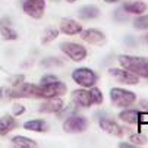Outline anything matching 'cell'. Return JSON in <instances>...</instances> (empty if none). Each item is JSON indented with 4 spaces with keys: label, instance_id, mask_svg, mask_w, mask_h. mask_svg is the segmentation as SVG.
Segmentation results:
<instances>
[{
    "label": "cell",
    "instance_id": "1",
    "mask_svg": "<svg viewBox=\"0 0 148 148\" xmlns=\"http://www.w3.org/2000/svg\"><path fill=\"white\" fill-rule=\"evenodd\" d=\"M120 68H125L135 73L139 78L148 79V57L144 56H131V54H120L117 57Z\"/></svg>",
    "mask_w": 148,
    "mask_h": 148
},
{
    "label": "cell",
    "instance_id": "2",
    "mask_svg": "<svg viewBox=\"0 0 148 148\" xmlns=\"http://www.w3.org/2000/svg\"><path fill=\"white\" fill-rule=\"evenodd\" d=\"M110 101L119 109H126L136 103V94L122 87H113L110 90Z\"/></svg>",
    "mask_w": 148,
    "mask_h": 148
},
{
    "label": "cell",
    "instance_id": "3",
    "mask_svg": "<svg viewBox=\"0 0 148 148\" xmlns=\"http://www.w3.org/2000/svg\"><path fill=\"white\" fill-rule=\"evenodd\" d=\"M71 78L81 88H91L98 81V75L91 68H85V66L73 69L71 73Z\"/></svg>",
    "mask_w": 148,
    "mask_h": 148
},
{
    "label": "cell",
    "instance_id": "4",
    "mask_svg": "<svg viewBox=\"0 0 148 148\" xmlns=\"http://www.w3.org/2000/svg\"><path fill=\"white\" fill-rule=\"evenodd\" d=\"M59 49L63 54H66L72 62H76V63L85 60L88 56L87 49L79 43H73V41H63V43H60Z\"/></svg>",
    "mask_w": 148,
    "mask_h": 148
},
{
    "label": "cell",
    "instance_id": "5",
    "mask_svg": "<svg viewBox=\"0 0 148 148\" xmlns=\"http://www.w3.org/2000/svg\"><path fill=\"white\" fill-rule=\"evenodd\" d=\"M88 119L82 114H71L66 116L63 122V131L66 134H82L88 129Z\"/></svg>",
    "mask_w": 148,
    "mask_h": 148
},
{
    "label": "cell",
    "instance_id": "6",
    "mask_svg": "<svg viewBox=\"0 0 148 148\" xmlns=\"http://www.w3.org/2000/svg\"><path fill=\"white\" fill-rule=\"evenodd\" d=\"M12 98H41L40 85L29 82H22L16 87H12Z\"/></svg>",
    "mask_w": 148,
    "mask_h": 148
},
{
    "label": "cell",
    "instance_id": "7",
    "mask_svg": "<svg viewBox=\"0 0 148 148\" xmlns=\"http://www.w3.org/2000/svg\"><path fill=\"white\" fill-rule=\"evenodd\" d=\"M40 92L41 98H53V97H62L68 92V85L62 81H54L50 84H40Z\"/></svg>",
    "mask_w": 148,
    "mask_h": 148
},
{
    "label": "cell",
    "instance_id": "8",
    "mask_svg": "<svg viewBox=\"0 0 148 148\" xmlns=\"http://www.w3.org/2000/svg\"><path fill=\"white\" fill-rule=\"evenodd\" d=\"M107 73L113 79H116L119 84H123V85H138L141 79L139 76H136L135 73H132L131 71L125 68H110Z\"/></svg>",
    "mask_w": 148,
    "mask_h": 148
},
{
    "label": "cell",
    "instance_id": "9",
    "mask_svg": "<svg viewBox=\"0 0 148 148\" xmlns=\"http://www.w3.org/2000/svg\"><path fill=\"white\" fill-rule=\"evenodd\" d=\"M46 10V0H22V12L32 18L41 19Z\"/></svg>",
    "mask_w": 148,
    "mask_h": 148
},
{
    "label": "cell",
    "instance_id": "10",
    "mask_svg": "<svg viewBox=\"0 0 148 148\" xmlns=\"http://www.w3.org/2000/svg\"><path fill=\"white\" fill-rule=\"evenodd\" d=\"M81 35V40L85 41L87 44H91V46H104L107 38H106V34L97 28H87V29H82V32L79 34Z\"/></svg>",
    "mask_w": 148,
    "mask_h": 148
},
{
    "label": "cell",
    "instance_id": "11",
    "mask_svg": "<svg viewBox=\"0 0 148 148\" xmlns=\"http://www.w3.org/2000/svg\"><path fill=\"white\" fill-rule=\"evenodd\" d=\"M65 107H66V104L62 100V97H53V98H46L41 103L38 107V112L49 113V114H59V113H62V110Z\"/></svg>",
    "mask_w": 148,
    "mask_h": 148
},
{
    "label": "cell",
    "instance_id": "12",
    "mask_svg": "<svg viewBox=\"0 0 148 148\" xmlns=\"http://www.w3.org/2000/svg\"><path fill=\"white\" fill-rule=\"evenodd\" d=\"M71 100H72V104L73 106L81 107V109H90L91 106L94 104L92 97H91V92H90L88 88H79V90L72 91Z\"/></svg>",
    "mask_w": 148,
    "mask_h": 148
},
{
    "label": "cell",
    "instance_id": "13",
    "mask_svg": "<svg viewBox=\"0 0 148 148\" xmlns=\"http://www.w3.org/2000/svg\"><path fill=\"white\" fill-rule=\"evenodd\" d=\"M82 24L71 18H63L59 24V31L65 35H79L82 32Z\"/></svg>",
    "mask_w": 148,
    "mask_h": 148
},
{
    "label": "cell",
    "instance_id": "14",
    "mask_svg": "<svg viewBox=\"0 0 148 148\" xmlns=\"http://www.w3.org/2000/svg\"><path fill=\"white\" fill-rule=\"evenodd\" d=\"M98 125H100V128H101L106 134H109V135H113V136L120 138V136H123V134H125V128H123V126H120V125H119L116 120H113V119L103 117V119L98 122Z\"/></svg>",
    "mask_w": 148,
    "mask_h": 148
},
{
    "label": "cell",
    "instance_id": "15",
    "mask_svg": "<svg viewBox=\"0 0 148 148\" xmlns=\"http://www.w3.org/2000/svg\"><path fill=\"white\" fill-rule=\"evenodd\" d=\"M148 9V5L142 0H128L122 5V10L128 15H142Z\"/></svg>",
    "mask_w": 148,
    "mask_h": 148
},
{
    "label": "cell",
    "instance_id": "16",
    "mask_svg": "<svg viewBox=\"0 0 148 148\" xmlns=\"http://www.w3.org/2000/svg\"><path fill=\"white\" fill-rule=\"evenodd\" d=\"M0 35L6 41H15L19 38V34L12 28V21L9 18L0 19Z\"/></svg>",
    "mask_w": 148,
    "mask_h": 148
},
{
    "label": "cell",
    "instance_id": "17",
    "mask_svg": "<svg viewBox=\"0 0 148 148\" xmlns=\"http://www.w3.org/2000/svg\"><path fill=\"white\" fill-rule=\"evenodd\" d=\"M19 126V122L15 119L13 114H5L0 117V136H6L9 132L16 129Z\"/></svg>",
    "mask_w": 148,
    "mask_h": 148
},
{
    "label": "cell",
    "instance_id": "18",
    "mask_svg": "<svg viewBox=\"0 0 148 148\" xmlns=\"http://www.w3.org/2000/svg\"><path fill=\"white\" fill-rule=\"evenodd\" d=\"M100 15L101 12L98 6L95 5H84L78 9V18L82 21H92V19H97Z\"/></svg>",
    "mask_w": 148,
    "mask_h": 148
},
{
    "label": "cell",
    "instance_id": "19",
    "mask_svg": "<svg viewBox=\"0 0 148 148\" xmlns=\"http://www.w3.org/2000/svg\"><path fill=\"white\" fill-rule=\"evenodd\" d=\"M22 128L25 131H29V132H37V134H43V132H47L49 131V125L46 120L43 119H31V120H27Z\"/></svg>",
    "mask_w": 148,
    "mask_h": 148
},
{
    "label": "cell",
    "instance_id": "20",
    "mask_svg": "<svg viewBox=\"0 0 148 148\" xmlns=\"http://www.w3.org/2000/svg\"><path fill=\"white\" fill-rule=\"evenodd\" d=\"M10 142H12V145H15L18 148H35V147H38L35 139L24 136V135H15L10 139Z\"/></svg>",
    "mask_w": 148,
    "mask_h": 148
},
{
    "label": "cell",
    "instance_id": "21",
    "mask_svg": "<svg viewBox=\"0 0 148 148\" xmlns=\"http://www.w3.org/2000/svg\"><path fill=\"white\" fill-rule=\"evenodd\" d=\"M138 114H139L138 110L126 107L119 113V119L125 123H128V125H138Z\"/></svg>",
    "mask_w": 148,
    "mask_h": 148
},
{
    "label": "cell",
    "instance_id": "22",
    "mask_svg": "<svg viewBox=\"0 0 148 148\" xmlns=\"http://www.w3.org/2000/svg\"><path fill=\"white\" fill-rule=\"evenodd\" d=\"M59 34H60L59 28H53V27L46 28L44 32H43V37H41V44H49V43H51V41H54V40L59 37Z\"/></svg>",
    "mask_w": 148,
    "mask_h": 148
},
{
    "label": "cell",
    "instance_id": "23",
    "mask_svg": "<svg viewBox=\"0 0 148 148\" xmlns=\"http://www.w3.org/2000/svg\"><path fill=\"white\" fill-rule=\"evenodd\" d=\"M132 25H134V28L138 29V31H145V29H148V15H145V13L138 15V16L134 19Z\"/></svg>",
    "mask_w": 148,
    "mask_h": 148
},
{
    "label": "cell",
    "instance_id": "24",
    "mask_svg": "<svg viewBox=\"0 0 148 148\" xmlns=\"http://www.w3.org/2000/svg\"><path fill=\"white\" fill-rule=\"evenodd\" d=\"M40 65L43 66V68H47V69H50V68H59V66H63V62L59 59V57H46V59H43L40 62Z\"/></svg>",
    "mask_w": 148,
    "mask_h": 148
},
{
    "label": "cell",
    "instance_id": "25",
    "mask_svg": "<svg viewBox=\"0 0 148 148\" xmlns=\"http://www.w3.org/2000/svg\"><path fill=\"white\" fill-rule=\"evenodd\" d=\"M129 141H131L132 144H135L136 147H144V145L148 142V138H147L144 134L136 132V134H132V135L129 136Z\"/></svg>",
    "mask_w": 148,
    "mask_h": 148
},
{
    "label": "cell",
    "instance_id": "26",
    "mask_svg": "<svg viewBox=\"0 0 148 148\" xmlns=\"http://www.w3.org/2000/svg\"><path fill=\"white\" fill-rule=\"evenodd\" d=\"M88 90H90V92H91V97H92V101H94V104H97V106L103 104V101H104V97H103V92H101V90H100V88H97L95 85H94V87H91V88H88Z\"/></svg>",
    "mask_w": 148,
    "mask_h": 148
},
{
    "label": "cell",
    "instance_id": "27",
    "mask_svg": "<svg viewBox=\"0 0 148 148\" xmlns=\"http://www.w3.org/2000/svg\"><path fill=\"white\" fill-rule=\"evenodd\" d=\"M12 98V87H8V85H3L0 87V101L3 103H9Z\"/></svg>",
    "mask_w": 148,
    "mask_h": 148
},
{
    "label": "cell",
    "instance_id": "28",
    "mask_svg": "<svg viewBox=\"0 0 148 148\" xmlns=\"http://www.w3.org/2000/svg\"><path fill=\"white\" fill-rule=\"evenodd\" d=\"M25 106L24 104H21V103H13L12 104V114L15 117H19V116H22L25 113Z\"/></svg>",
    "mask_w": 148,
    "mask_h": 148
},
{
    "label": "cell",
    "instance_id": "29",
    "mask_svg": "<svg viewBox=\"0 0 148 148\" xmlns=\"http://www.w3.org/2000/svg\"><path fill=\"white\" fill-rule=\"evenodd\" d=\"M22 82H25V75L24 73H16V75L9 78V84L12 87H16V85H19V84H22Z\"/></svg>",
    "mask_w": 148,
    "mask_h": 148
},
{
    "label": "cell",
    "instance_id": "30",
    "mask_svg": "<svg viewBox=\"0 0 148 148\" xmlns=\"http://www.w3.org/2000/svg\"><path fill=\"white\" fill-rule=\"evenodd\" d=\"M57 79H59V78H57L56 75H53V73H46V75L41 76L40 84H50V82H54V81H57Z\"/></svg>",
    "mask_w": 148,
    "mask_h": 148
},
{
    "label": "cell",
    "instance_id": "31",
    "mask_svg": "<svg viewBox=\"0 0 148 148\" xmlns=\"http://www.w3.org/2000/svg\"><path fill=\"white\" fill-rule=\"evenodd\" d=\"M144 125H148V112H139L138 114V126L141 128Z\"/></svg>",
    "mask_w": 148,
    "mask_h": 148
},
{
    "label": "cell",
    "instance_id": "32",
    "mask_svg": "<svg viewBox=\"0 0 148 148\" xmlns=\"http://www.w3.org/2000/svg\"><path fill=\"white\" fill-rule=\"evenodd\" d=\"M119 148H136V145L132 144L131 141H128V142H120L119 144Z\"/></svg>",
    "mask_w": 148,
    "mask_h": 148
},
{
    "label": "cell",
    "instance_id": "33",
    "mask_svg": "<svg viewBox=\"0 0 148 148\" xmlns=\"http://www.w3.org/2000/svg\"><path fill=\"white\" fill-rule=\"evenodd\" d=\"M104 3H107V5H116L119 2H122V0H103Z\"/></svg>",
    "mask_w": 148,
    "mask_h": 148
},
{
    "label": "cell",
    "instance_id": "34",
    "mask_svg": "<svg viewBox=\"0 0 148 148\" xmlns=\"http://www.w3.org/2000/svg\"><path fill=\"white\" fill-rule=\"evenodd\" d=\"M65 2H66V3H71V5H72V3H75V2H76V0H65Z\"/></svg>",
    "mask_w": 148,
    "mask_h": 148
},
{
    "label": "cell",
    "instance_id": "35",
    "mask_svg": "<svg viewBox=\"0 0 148 148\" xmlns=\"http://www.w3.org/2000/svg\"><path fill=\"white\" fill-rule=\"evenodd\" d=\"M144 40H145V41H148V34H145V37H144Z\"/></svg>",
    "mask_w": 148,
    "mask_h": 148
}]
</instances>
